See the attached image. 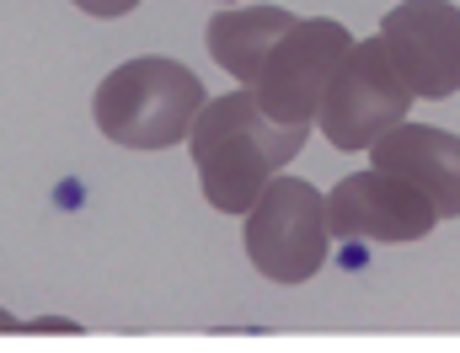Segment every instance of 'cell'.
<instances>
[{"label":"cell","instance_id":"obj_1","mask_svg":"<svg viewBox=\"0 0 460 353\" xmlns=\"http://www.w3.org/2000/svg\"><path fill=\"white\" fill-rule=\"evenodd\" d=\"M305 134L311 128H300V123L268 118L262 102L246 86L220 97V102H204L193 128H188V150H193V166H199L209 209L246 215V204L262 193V182L279 177V166L295 161Z\"/></svg>","mask_w":460,"mask_h":353},{"label":"cell","instance_id":"obj_2","mask_svg":"<svg viewBox=\"0 0 460 353\" xmlns=\"http://www.w3.org/2000/svg\"><path fill=\"white\" fill-rule=\"evenodd\" d=\"M204 81L177 65V59H128L118 65L113 75L97 86L92 97V113H97V128L113 139V145H128V150H166L177 139H188L193 118L204 108Z\"/></svg>","mask_w":460,"mask_h":353},{"label":"cell","instance_id":"obj_3","mask_svg":"<svg viewBox=\"0 0 460 353\" xmlns=\"http://www.w3.org/2000/svg\"><path fill=\"white\" fill-rule=\"evenodd\" d=\"M327 199L300 177H268L246 204V257L273 284H305L327 262Z\"/></svg>","mask_w":460,"mask_h":353},{"label":"cell","instance_id":"obj_4","mask_svg":"<svg viewBox=\"0 0 460 353\" xmlns=\"http://www.w3.org/2000/svg\"><path fill=\"white\" fill-rule=\"evenodd\" d=\"M407 108H412V86L402 81L391 49L380 38H364V43H348L343 65L332 70L316 123L338 150H369L391 123L407 118Z\"/></svg>","mask_w":460,"mask_h":353},{"label":"cell","instance_id":"obj_5","mask_svg":"<svg viewBox=\"0 0 460 353\" xmlns=\"http://www.w3.org/2000/svg\"><path fill=\"white\" fill-rule=\"evenodd\" d=\"M348 43H353V32H348L343 22H332V16L300 22L295 16L289 32L262 54V70H257V81L246 92L262 102L268 118L311 128L316 123V108H322V92H327L332 70L343 65Z\"/></svg>","mask_w":460,"mask_h":353},{"label":"cell","instance_id":"obj_6","mask_svg":"<svg viewBox=\"0 0 460 353\" xmlns=\"http://www.w3.org/2000/svg\"><path fill=\"white\" fill-rule=\"evenodd\" d=\"M380 43L391 49L412 97L445 102L460 92V5L450 0H402L380 16Z\"/></svg>","mask_w":460,"mask_h":353},{"label":"cell","instance_id":"obj_7","mask_svg":"<svg viewBox=\"0 0 460 353\" xmlns=\"http://www.w3.org/2000/svg\"><path fill=\"white\" fill-rule=\"evenodd\" d=\"M439 225V209L402 177L369 166L327 193V231L338 241H423Z\"/></svg>","mask_w":460,"mask_h":353},{"label":"cell","instance_id":"obj_8","mask_svg":"<svg viewBox=\"0 0 460 353\" xmlns=\"http://www.w3.org/2000/svg\"><path fill=\"white\" fill-rule=\"evenodd\" d=\"M369 166L412 182L439 220L460 215V134L450 128H429V123H391L375 145H369Z\"/></svg>","mask_w":460,"mask_h":353},{"label":"cell","instance_id":"obj_9","mask_svg":"<svg viewBox=\"0 0 460 353\" xmlns=\"http://www.w3.org/2000/svg\"><path fill=\"white\" fill-rule=\"evenodd\" d=\"M289 22H295V11H284V5H235L209 22L204 43H209L220 70H230L241 86H252L262 70V54L289 32Z\"/></svg>","mask_w":460,"mask_h":353},{"label":"cell","instance_id":"obj_10","mask_svg":"<svg viewBox=\"0 0 460 353\" xmlns=\"http://www.w3.org/2000/svg\"><path fill=\"white\" fill-rule=\"evenodd\" d=\"M81 11H92V16H128L139 0H75Z\"/></svg>","mask_w":460,"mask_h":353},{"label":"cell","instance_id":"obj_11","mask_svg":"<svg viewBox=\"0 0 460 353\" xmlns=\"http://www.w3.org/2000/svg\"><path fill=\"white\" fill-rule=\"evenodd\" d=\"M0 332H32V322H16V316L0 305Z\"/></svg>","mask_w":460,"mask_h":353}]
</instances>
